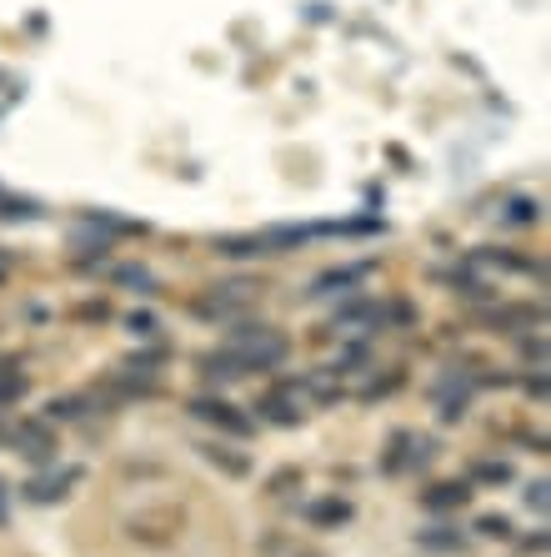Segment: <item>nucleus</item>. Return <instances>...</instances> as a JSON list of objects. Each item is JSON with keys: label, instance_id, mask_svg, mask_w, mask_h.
Listing matches in <instances>:
<instances>
[{"label": "nucleus", "instance_id": "obj_17", "mask_svg": "<svg viewBox=\"0 0 551 557\" xmlns=\"http://www.w3.org/2000/svg\"><path fill=\"white\" fill-rule=\"evenodd\" d=\"M116 282H121V286H130V292H155V276L146 272V267H121Z\"/></svg>", "mask_w": 551, "mask_h": 557}, {"label": "nucleus", "instance_id": "obj_28", "mask_svg": "<svg viewBox=\"0 0 551 557\" xmlns=\"http://www.w3.org/2000/svg\"><path fill=\"white\" fill-rule=\"evenodd\" d=\"M0 442H11V428H5V422H0Z\"/></svg>", "mask_w": 551, "mask_h": 557}, {"label": "nucleus", "instance_id": "obj_6", "mask_svg": "<svg viewBox=\"0 0 551 557\" xmlns=\"http://www.w3.org/2000/svg\"><path fill=\"white\" fill-rule=\"evenodd\" d=\"M80 478H86V467H61L55 478H36V482H26V497H30V503H61V497L71 493V487H76Z\"/></svg>", "mask_w": 551, "mask_h": 557}, {"label": "nucleus", "instance_id": "obj_4", "mask_svg": "<svg viewBox=\"0 0 551 557\" xmlns=\"http://www.w3.org/2000/svg\"><path fill=\"white\" fill-rule=\"evenodd\" d=\"M191 417L211 422V428L226 432V437H251V417L236 412V407L221 403V397H196V403H191Z\"/></svg>", "mask_w": 551, "mask_h": 557}, {"label": "nucleus", "instance_id": "obj_22", "mask_svg": "<svg viewBox=\"0 0 551 557\" xmlns=\"http://www.w3.org/2000/svg\"><path fill=\"white\" fill-rule=\"evenodd\" d=\"M522 503L526 507H531V512H537V518H547V482H531V487H526V493H522Z\"/></svg>", "mask_w": 551, "mask_h": 557}, {"label": "nucleus", "instance_id": "obj_27", "mask_svg": "<svg viewBox=\"0 0 551 557\" xmlns=\"http://www.w3.org/2000/svg\"><path fill=\"white\" fill-rule=\"evenodd\" d=\"M5 518H11V487H5V478H0V528H5Z\"/></svg>", "mask_w": 551, "mask_h": 557}, {"label": "nucleus", "instance_id": "obj_7", "mask_svg": "<svg viewBox=\"0 0 551 557\" xmlns=\"http://www.w3.org/2000/svg\"><path fill=\"white\" fill-rule=\"evenodd\" d=\"M472 503V482H431L422 493L426 512H456V507Z\"/></svg>", "mask_w": 551, "mask_h": 557}, {"label": "nucleus", "instance_id": "obj_11", "mask_svg": "<svg viewBox=\"0 0 551 557\" xmlns=\"http://www.w3.org/2000/svg\"><path fill=\"white\" fill-rule=\"evenodd\" d=\"M306 518L316 522V528H341V522L356 518V507H351L347 497H321V503L306 507Z\"/></svg>", "mask_w": 551, "mask_h": 557}, {"label": "nucleus", "instance_id": "obj_25", "mask_svg": "<svg viewBox=\"0 0 551 557\" xmlns=\"http://www.w3.org/2000/svg\"><path fill=\"white\" fill-rule=\"evenodd\" d=\"M55 417H86V397H65V403L51 407Z\"/></svg>", "mask_w": 551, "mask_h": 557}, {"label": "nucleus", "instance_id": "obj_16", "mask_svg": "<svg viewBox=\"0 0 551 557\" xmlns=\"http://www.w3.org/2000/svg\"><path fill=\"white\" fill-rule=\"evenodd\" d=\"M497 332H516V322H541V307H506V311H491Z\"/></svg>", "mask_w": 551, "mask_h": 557}, {"label": "nucleus", "instance_id": "obj_1", "mask_svg": "<svg viewBox=\"0 0 551 557\" xmlns=\"http://www.w3.org/2000/svg\"><path fill=\"white\" fill-rule=\"evenodd\" d=\"M226 351L241 357L246 372H276V367L291 357V342H286L276 326H266V322H236Z\"/></svg>", "mask_w": 551, "mask_h": 557}, {"label": "nucleus", "instance_id": "obj_13", "mask_svg": "<svg viewBox=\"0 0 551 557\" xmlns=\"http://www.w3.org/2000/svg\"><path fill=\"white\" fill-rule=\"evenodd\" d=\"M30 392V382H26V372H15L11 362H0V407H11V403H21Z\"/></svg>", "mask_w": 551, "mask_h": 557}, {"label": "nucleus", "instance_id": "obj_24", "mask_svg": "<svg viewBox=\"0 0 551 557\" xmlns=\"http://www.w3.org/2000/svg\"><path fill=\"white\" fill-rule=\"evenodd\" d=\"M126 326L136 332V337H151V332H155V317H151V311H130Z\"/></svg>", "mask_w": 551, "mask_h": 557}, {"label": "nucleus", "instance_id": "obj_20", "mask_svg": "<svg viewBox=\"0 0 551 557\" xmlns=\"http://www.w3.org/2000/svg\"><path fill=\"white\" fill-rule=\"evenodd\" d=\"M472 478L476 482H512V467H506V462H476Z\"/></svg>", "mask_w": 551, "mask_h": 557}, {"label": "nucleus", "instance_id": "obj_2", "mask_svg": "<svg viewBox=\"0 0 551 557\" xmlns=\"http://www.w3.org/2000/svg\"><path fill=\"white\" fill-rule=\"evenodd\" d=\"M251 297H256V282H226L221 292H211V297L196 301L191 311L196 317H205V322H226V317H236Z\"/></svg>", "mask_w": 551, "mask_h": 557}, {"label": "nucleus", "instance_id": "obj_3", "mask_svg": "<svg viewBox=\"0 0 551 557\" xmlns=\"http://www.w3.org/2000/svg\"><path fill=\"white\" fill-rule=\"evenodd\" d=\"M11 442L26 462H36V467L55 462V428L51 422H21V428H11Z\"/></svg>", "mask_w": 551, "mask_h": 557}, {"label": "nucleus", "instance_id": "obj_14", "mask_svg": "<svg viewBox=\"0 0 551 557\" xmlns=\"http://www.w3.org/2000/svg\"><path fill=\"white\" fill-rule=\"evenodd\" d=\"M205 376H216V382H236V376H246V367H241V357L236 351H216V357H205Z\"/></svg>", "mask_w": 551, "mask_h": 557}, {"label": "nucleus", "instance_id": "obj_23", "mask_svg": "<svg viewBox=\"0 0 551 557\" xmlns=\"http://www.w3.org/2000/svg\"><path fill=\"white\" fill-rule=\"evenodd\" d=\"M537 216H541V207L537 201H526V196L512 201V211H506V221H516V226H526V221H537Z\"/></svg>", "mask_w": 551, "mask_h": 557}, {"label": "nucleus", "instance_id": "obj_15", "mask_svg": "<svg viewBox=\"0 0 551 557\" xmlns=\"http://www.w3.org/2000/svg\"><path fill=\"white\" fill-rule=\"evenodd\" d=\"M216 251H221V257H261V251H266V242H261V236H221Z\"/></svg>", "mask_w": 551, "mask_h": 557}, {"label": "nucleus", "instance_id": "obj_12", "mask_svg": "<svg viewBox=\"0 0 551 557\" xmlns=\"http://www.w3.org/2000/svg\"><path fill=\"white\" fill-rule=\"evenodd\" d=\"M411 432H391V442H386V453H381V472L386 478H397V472H406L411 467Z\"/></svg>", "mask_w": 551, "mask_h": 557}, {"label": "nucleus", "instance_id": "obj_5", "mask_svg": "<svg viewBox=\"0 0 551 557\" xmlns=\"http://www.w3.org/2000/svg\"><path fill=\"white\" fill-rule=\"evenodd\" d=\"M366 276H372V267H366V261H351V267H331V272L316 276L311 297H341V292H351V286L366 282Z\"/></svg>", "mask_w": 551, "mask_h": 557}, {"label": "nucleus", "instance_id": "obj_21", "mask_svg": "<svg viewBox=\"0 0 551 557\" xmlns=\"http://www.w3.org/2000/svg\"><path fill=\"white\" fill-rule=\"evenodd\" d=\"M71 242H76L80 251H90V257H105V247H111V242H105V232H76Z\"/></svg>", "mask_w": 551, "mask_h": 557}, {"label": "nucleus", "instance_id": "obj_10", "mask_svg": "<svg viewBox=\"0 0 551 557\" xmlns=\"http://www.w3.org/2000/svg\"><path fill=\"white\" fill-rule=\"evenodd\" d=\"M261 417L276 422V428H296V422H301V403H296V392L281 387V392H271V397H261Z\"/></svg>", "mask_w": 551, "mask_h": 557}, {"label": "nucleus", "instance_id": "obj_8", "mask_svg": "<svg viewBox=\"0 0 551 557\" xmlns=\"http://www.w3.org/2000/svg\"><path fill=\"white\" fill-rule=\"evenodd\" d=\"M416 547H426V553H447V557H462L466 547H472V537L456 528H447V522H436V528H422L416 532Z\"/></svg>", "mask_w": 551, "mask_h": 557}, {"label": "nucleus", "instance_id": "obj_26", "mask_svg": "<svg viewBox=\"0 0 551 557\" xmlns=\"http://www.w3.org/2000/svg\"><path fill=\"white\" fill-rule=\"evenodd\" d=\"M526 553H547V532H531V537H522Z\"/></svg>", "mask_w": 551, "mask_h": 557}, {"label": "nucleus", "instance_id": "obj_9", "mask_svg": "<svg viewBox=\"0 0 551 557\" xmlns=\"http://www.w3.org/2000/svg\"><path fill=\"white\" fill-rule=\"evenodd\" d=\"M201 457L211 467H221L226 478H251V453H236L226 442H201Z\"/></svg>", "mask_w": 551, "mask_h": 557}, {"label": "nucleus", "instance_id": "obj_19", "mask_svg": "<svg viewBox=\"0 0 551 557\" xmlns=\"http://www.w3.org/2000/svg\"><path fill=\"white\" fill-rule=\"evenodd\" d=\"M161 357H166V351H146V357H126V362H121V367H126L130 376H151Z\"/></svg>", "mask_w": 551, "mask_h": 557}, {"label": "nucleus", "instance_id": "obj_18", "mask_svg": "<svg viewBox=\"0 0 551 557\" xmlns=\"http://www.w3.org/2000/svg\"><path fill=\"white\" fill-rule=\"evenodd\" d=\"M476 532L481 537H512V522L501 518V512H487V518H476Z\"/></svg>", "mask_w": 551, "mask_h": 557}]
</instances>
